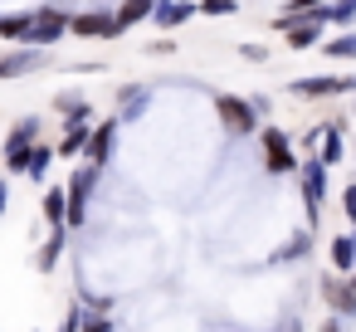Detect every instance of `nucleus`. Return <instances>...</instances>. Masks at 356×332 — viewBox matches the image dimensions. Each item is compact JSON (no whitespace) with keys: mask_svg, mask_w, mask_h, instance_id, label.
<instances>
[{"mask_svg":"<svg viewBox=\"0 0 356 332\" xmlns=\"http://www.w3.org/2000/svg\"><path fill=\"white\" fill-rule=\"evenodd\" d=\"M327 171L322 157H302L298 161V186H302V210H307V230L322 220V205H327Z\"/></svg>","mask_w":356,"mask_h":332,"instance_id":"1","label":"nucleus"},{"mask_svg":"<svg viewBox=\"0 0 356 332\" xmlns=\"http://www.w3.org/2000/svg\"><path fill=\"white\" fill-rule=\"evenodd\" d=\"M259 152H264V171L268 176H288V171H298V152H293V137L283 132V127H264L259 132Z\"/></svg>","mask_w":356,"mask_h":332,"instance_id":"2","label":"nucleus"},{"mask_svg":"<svg viewBox=\"0 0 356 332\" xmlns=\"http://www.w3.org/2000/svg\"><path fill=\"white\" fill-rule=\"evenodd\" d=\"M64 35H69V10H59V6H35V20H30L25 45H35V49H54Z\"/></svg>","mask_w":356,"mask_h":332,"instance_id":"3","label":"nucleus"},{"mask_svg":"<svg viewBox=\"0 0 356 332\" xmlns=\"http://www.w3.org/2000/svg\"><path fill=\"white\" fill-rule=\"evenodd\" d=\"M215 118H220V122H225V132H234V137H254V132H259V113H254V103H249V98L220 93V98H215Z\"/></svg>","mask_w":356,"mask_h":332,"instance_id":"4","label":"nucleus"},{"mask_svg":"<svg viewBox=\"0 0 356 332\" xmlns=\"http://www.w3.org/2000/svg\"><path fill=\"white\" fill-rule=\"evenodd\" d=\"M288 93L293 98H341V93H356V79L351 74H312V79H293Z\"/></svg>","mask_w":356,"mask_h":332,"instance_id":"5","label":"nucleus"},{"mask_svg":"<svg viewBox=\"0 0 356 332\" xmlns=\"http://www.w3.org/2000/svg\"><path fill=\"white\" fill-rule=\"evenodd\" d=\"M49 64V49H35V45H20L10 54H0V84H10V79H30L35 69Z\"/></svg>","mask_w":356,"mask_h":332,"instance_id":"6","label":"nucleus"},{"mask_svg":"<svg viewBox=\"0 0 356 332\" xmlns=\"http://www.w3.org/2000/svg\"><path fill=\"white\" fill-rule=\"evenodd\" d=\"M322 30H327V10H322V15L288 20V25H283V40H288V49H293V54H307V49H317V45H322Z\"/></svg>","mask_w":356,"mask_h":332,"instance_id":"7","label":"nucleus"},{"mask_svg":"<svg viewBox=\"0 0 356 332\" xmlns=\"http://www.w3.org/2000/svg\"><path fill=\"white\" fill-rule=\"evenodd\" d=\"M118 118H103V122H93V132H88V147H83V157H88V166H108L113 161V152H118Z\"/></svg>","mask_w":356,"mask_h":332,"instance_id":"8","label":"nucleus"},{"mask_svg":"<svg viewBox=\"0 0 356 332\" xmlns=\"http://www.w3.org/2000/svg\"><path fill=\"white\" fill-rule=\"evenodd\" d=\"M322 303H327V313H337V317H356V288H351V278L346 274H322Z\"/></svg>","mask_w":356,"mask_h":332,"instance_id":"9","label":"nucleus"},{"mask_svg":"<svg viewBox=\"0 0 356 332\" xmlns=\"http://www.w3.org/2000/svg\"><path fill=\"white\" fill-rule=\"evenodd\" d=\"M69 35H79V40H113L122 30H118V15H108V10H79V15H69Z\"/></svg>","mask_w":356,"mask_h":332,"instance_id":"10","label":"nucleus"},{"mask_svg":"<svg viewBox=\"0 0 356 332\" xmlns=\"http://www.w3.org/2000/svg\"><path fill=\"white\" fill-rule=\"evenodd\" d=\"M98 166H79L74 176H69V225H83V215H88V196H93V186H98Z\"/></svg>","mask_w":356,"mask_h":332,"instance_id":"11","label":"nucleus"},{"mask_svg":"<svg viewBox=\"0 0 356 332\" xmlns=\"http://www.w3.org/2000/svg\"><path fill=\"white\" fill-rule=\"evenodd\" d=\"M195 15H200L195 0H156V10H152V20H156L161 30H176V25L195 20Z\"/></svg>","mask_w":356,"mask_h":332,"instance_id":"12","label":"nucleus"},{"mask_svg":"<svg viewBox=\"0 0 356 332\" xmlns=\"http://www.w3.org/2000/svg\"><path fill=\"white\" fill-rule=\"evenodd\" d=\"M147 108H152V88L147 84H127L118 93V122H137Z\"/></svg>","mask_w":356,"mask_h":332,"instance_id":"13","label":"nucleus"},{"mask_svg":"<svg viewBox=\"0 0 356 332\" xmlns=\"http://www.w3.org/2000/svg\"><path fill=\"white\" fill-rule=\"evenodd\" d=\"M40 127H44V118H20V122L10 127V137L0 142V157H6V152H30V147L40 142Z\"/></svg>","mask_w":356,"mask_h":332,"instance_id":"14","label":"nucleus"},{"mask_svg":"<svg viewBox=\"0 0 356 332\" xmlns=\"http://www.w3.org/2000/svg\"><path fill=\"white\" fill-rule=\"evenodd\" d=\"M88 132H93V122L88 118H79V122H64V137H59V157L69 161V157H83V147H88Z\"/></svg>","mask_w":356,"mask_h":332,"instance_id":"15","label":"nucleus"},{"mask_svg":"<svg viewBox=\"0 0 356 332\" xmlns=\"http://www.w3.org/2000/svg\"><path fill=\"white\" fill-rule=\"evenodd\" d=\"M40 215L49 220V230L69 225V186H49V191H44V200H40Z\"/></svg>","mask_w":356,"mask_h":332,"instance_id":"16","label":"nucleus"},{"mask_svg":"<svg viewBox=\"0 0 356 332\" xmlns=\"http://www.w3.org/2000/svg\"><path fill=\"white\" fill-rule=\"evenodd\" d=\"M327 259H332L337 274H351V269H356V235H337V239L327 244Z\"/></svg>","mask_w":356,"mask_h":332,"instance_id":"17","label":"nucleus"},{"mask_svg":"<svg viewBox=\"0 0 356 332\" xmlns=\"http://www.w3.org/2000/svg\"><path fill=\"white\" fill-rule=\"evenodd\" d=\"M341 152H346L341 127H337V122H327V127H322V142H317V152H312V157H322V166H337V161H341Z\"/></svg>","mask_w":356,"mask_h":332,"instance_id":"18","label":"nucleus"},{"mask_svg":"<svg viewBox=\"0 0 356 332\" xmlns=\"http://www.w3.org/2000/svg\"><path fill=\"white\" fill-rule=\"evenodd\" d=\"M152 10H156V0H122L113 15H118V30H132V25L152 20Z\"/></svg>","mask_w":356,"mask_h":332,"instance_id":"19","label":"nucleus"},{"mask_svg":"<svg viewBox=\"0 0 356 332\" xmlns=\"http://www.w3.org/2000/svg\"><path fill=\"white\" fill-rule=\"evenodd\" d=\"M30 20H35V10L0 15V40H10V45H25V35H30Z\"/></svg>","mask_w":356,"mask_h":332,"instance_id":"20","label":"nucleus"},{"mask_svg":"<svg viewBox=\"0 0 356 332\" xmlns=\"http://www.w3.org/2000/svg\"><path fill=\"white\" fill-rule=\"evenodd\" d=\"M327 6H332V0H283V15H278V20H273V25H278V30H283V25H288V20H302V15H322V10H327Z\"/></svg>","mask_w":356,"mask_h":332,"instance_id":"21","label":"nucleus"},{"mask_svg":"<svg viewBox=\"0 0 356 332\" xmlns=\"http://www.w3.org/2000/svg\"><path fill=\"white\" fill-rule=\"evenodd\" d=\"M54 113H64V122L93 118V108H88V98H83V93H54Z\"/></svg>","mask_w":356,"mask_h":332,"instance_id":"22","label":"nucleus"},{"mask_svg":"<svg viewBox=\"0 0 356 332\" xmlns=\"http://www.w3.org/2000/svg\"><path fill=\"white\" fill-rule=\"evenodd\" d=\"M322 54L337 59V64H351L356 59V30H341L337 40H322Z\"/></svg>","mask_w":356,"mask_h":332,"instance_id":"23","label":"nucleus"},{"mask_svg":"<svg viewBox=\"0 0 356 332\" xmlns=\"http://www.w3.org/2000/svg\"><path fill=\"white\" fill-rule=\"evenodd\" d=\"M54 157H59L54 147L35 142V147H30V166H25V176H30V181H44V176H49V166H54Z\"/></svg>","mask_w":356,"mask_h":332,"instance_id":"24","label":"nucleus"},{"mask_svg":"<svg viewBox=\"0 0 356 332\" xmlns=\"http://www.w3.org/2000/svg\"><path fill=\"white\" fill-rule=\"evenodd\" d=\"M64 244H69V225H59V230L49 235V244L40 249V269H44V274H49V269L59 264V254H64Z\"/></svg>","mask_w":356,"mask_h":332,"instance_id":"25","label":"nucleus"},{"mask_svg":"<svg viewBox=\"0 0 356 332\" xmlns=\"http://www.w3.org/2000/svg\"><path fill=\"white\" fill-rule=\"evenodd\" d=\"M195 6H200V15H210V20L239 15V0H195Z\"/></svg>","mask_w":356,"mask_h":332,"instance_id":"26","label":"nucleus"},{"mask_svg":"<svg viewBox=\"0 0 356 332\" xmlns=\"http://www.w3.org/2000/svg\"><path fill=\"white\" fill-rule=\"evenodd\" d=\"M83 332H113V317L108 313H83Z\"/></svg>","mask_w":356,"mask_h":332,"instance_id":"27","label":"nucleus"},{"mask_svg":"<svg viewBox=\"0 0 356 332\" xmlns=\"http://www.w3.org/2000/svg\"><path fill=\"white\" fill-rule=\"evenodd\" d=\"M341 215H346L351 230H356V181H346V191H341Z\"/></svg>","mask_w":356,"mask_h":332,"instance_id":"28","label":"nucleus"},{"mask_svg":"<svg viewBox=\"0 0 356 332\" xmlns=\"http://www.w3.org/2000/svg\"><path fill=\"white\" fill-rule=\"evenodd\" d=\"M239 54H244L249 64H264V59H268V49H264V45H239Z\"/></svg>","mask_w":356,"mask_h":332,"instance_id":"29","label":"nucleus"},{"mask_svg":"<svg viewBox=\"0 0 356 332\" xmlns=\"http://www.w3.org/2000/svg\"><path fill=\"white\" fill-rule=\"evenodd\" d=\"M249 103H254V113H259V118H268V113H273V98H268V93H254Z\"/></svg>","mask_w":356,"mask_h":332,"instance_id":"30","label":"nucleus"},{"mask_svg":"<svg viewBox=\"0 0 356 332\" xmlns=\"http://www.w3.org/2000/svg\"><path fill=\"white\" fill-rule=\"evenodd\" d=\"M147 54H176V40H152Z\"/></svg>","mask_w":356,"mask_h":332,"instance_id":"31","label":"nucleus"},{"mask_svg":"<svg viewBox=\"0 0 356 332\" xmlns=\"http://www.w3.org/2000/svg\"><path fill=\"white\" fill-rule=\"evenodd\" d=\"M6 205H10V181L0 176V215H6Z\"/></svg>","mask_w":356,"mask_h":332,"instance_id":"32","label":"nucleus"},{"mask_svg":"<svg viewBox=\"0 0 356 332\" xmlns=\"http://www.w3.org/2000/svg\"><path fill=\"white\" fill-rule=\"evenodd\" d=\"M346 278H351V288H356V269H351V274H346Z\"/></svg>","mask_w":356,"mask_h":332,"instance_id":"33","label":"nucleus"},{"mask_svg":"<svg viewBox=\"0 0 356 332\" xmlns=\"http://www.w3.org/2000/svg\"><path fill=\"white\" fill-rule=\"evenodd\" d=\"M351 113H356V93H351Z\"/></svg>","mask_w":356,"mask_h":332,"instance_id":"34","label":"nucleus"},{"mask_svg":"<svg viewBox=\"0 0 356 332\" xmlns=\"http://www.w3.org/2000/svg\"><path fill=\"white\" fill-rule=\"evenodd\" d=\"M351 235H356V230H351Z\"/></svg>","mask_w":356,"mask_h":332,"instance_id":"35","label":"nucleus"}]
</instances>
